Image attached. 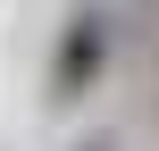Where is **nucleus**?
<instances>
[{
    "label": "nucleus",
    "instance_id": "nucleus-1",
    "mask_svg": "<svg viewBox=\"0 0 159 151\" xmlns=\"http://www.w3.org/2000/svg\"><path fill=\"white\" fill-rule=\"evenodd\" d=\"M101 67H109V17L101 8H75L67 17V34H59V101H84L92 84H101Z\"/></svg>",
    "mask_w": 159,
    "mask_h": 151
},
{
    "label": "nucleus",
    "instance_id": "nucleus-2",
    "mask_svg": "<svg viewBox=\"0 0 159 151\" xmlns=\"http://www.w3.org/2000/svg\"><path fill=\"white\" fill-rule=\"evenodd\" d=\"M84 151H109V143H84Z\"/></svg>",
    "mask_w": 159,
    "mask_h": 151
}]
</instances>
